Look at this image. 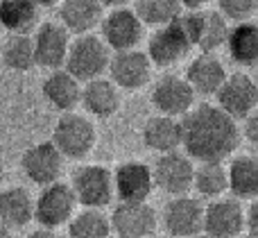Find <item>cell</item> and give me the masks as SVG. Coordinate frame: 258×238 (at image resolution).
Wrapping results in <instances>:
<instances>
[{
    "label": "cell",
    "instance_id": "cell-1",
    "mask_svg": "<svg viewBox=\"0 0 258 238\" xmlns=\"http://www.w3.org/2000/svg\"><path fill=\"white\" fill-rule=\"evenodd\" d=\"M179 123L183 150L200 163H222L240 145V127L218 104H197Z\"/></svg>",
    "mask_w": 258,
    "mask_h": 238
},
{
    "label": "cell",
    "instance_id": "cell-2",
    "mask_svg": "<svg viewBox=\"0 0 258 238\" xmlns=\"http://www.w3.org/2000/svg\"><path fill=\"white\" fill-rule=\"evenodd\" d=\"M95 141H98V132L95 125L82 113H63L57 121L52 130V141L50 143L59 150L63 159H73V161H80V159L89 157L95 148Z\"/></svg>",
    "mask_w": 258,
    "mask_h": 238
},
{
    "label": "cell",
    "instance_id": "cell-3",
    "mask_svg": "<svg viewBox=\"0 0 258 238\" xmlns=\"http://www.w3.org/2000/svg\"><path fill=\"white\" fill-rule=\"evenodd\" d=\"M111 52L104 45V41L95 34H82L75 41H71L63 71H68L77 82H91L102 77V73L109 68Z\"/></svg>",
    "mask_w": 258,
    "mask_h": 238
},
{
    "label": "cell",
    "instance_id": "cell-4",
    "mask_svg": "<svg viewBox=\"0 0 258 238\" xmlns=\"http://www.w3.org/2000/svg\"><path fill=\"white\" fill-rule=\"evenodd\" d=\"M71 189L75 193L77 204L84 209H100L109 207L113 200V172L100 163H86L73 172Z\"/></svg>",
    "mask_w": 258,
    "mask_h": 238
},
{
    "label": "cell",
    "instance_id": "cell-5",
    "mask_svg": "<svg viewBox=\"0 0 258 238\" xmlns=\"http://www.w3.org/2000/svg\"><path fill=\"white\" fill-rule=\"evenodd\" d=\"M77 213V200L71 184L54 182L43 186L39 198L34 200V220L45 229H59L68 225Z\"/></svg>",
    "mask_w": 258,
    "mask_h": 238
},
{
    "label": "cell",
    "instance_id": "cell-6",
    "mask_svg": "<svg viewBox=\"0 0 258 238\" xmlns=\"http://www.w3.org/2000/svg\"><path fill=\"white\" fill-rule=\"evenodd\" d=\"M192 175H195V166L192 159L183 152H168L161 154L156 163L152 166V180L154 186L161 189L163 193L172 195H186L192 189Z\"/></svg>",
    "mask_w": 258,
    "mask_h": 238
},
{
    "label": "cell",
    "instance_id": "cell-7",
    "mask_svg": "<svg viewBox=\"0 0 258 238\" xmlns=\"http://www.w3.org/2000/svg\"><path fill=\"white\" fill-rule=\"evenodd\" d=\"M209 238H238L245 234V209L236 198H218L204 207V225Z\"/></svg>",
    "mask_w": 258,
    "mask_h": 238
},
{
    "label": "cell",
    "instance_id": "cell-8",
    "mask_svg": "<svg viewBox=\"0 0 258 238\" xmlns=\"http://www.w3.org/2000/svg\"><path fill=\"white\" fill-rule=\"evenodd\" d=\"M102 41L107 48L122 52V50H134L145 36V25L141 18L134 14V9L120 7L111 9L107 16H102Z\"/></svg>",
    "mask_w": 258,
    "mask_h": 238
},
{
    "label": "cell",
    "instance_id": "cell-9",
    "mask_svg": "<svg viewBox=\"0 0 258 238\" xmlns=\"http://www.w3.org/2000/svg\"><path fill=\"white\" fill-rule=\"evenodd\" d=\"M204 204L190 195H177L163 207V227L170 238H190L202 234Z\"/></svg>",
    "mask_w": 258,
    "mask_h": 238
},
{
    "label": "cell",
    "instance_id": "cell-10",
    "mask_svg": "<svg viewBox=\"0 0 258 238\" xmlns=\"http://www.w3.org/2000/svg\"><path fill=\"white\" fill-rule=\"evenodd\" d=\"M152 104L161 116L183 118L195 107V91L186 82V77L163 75L152 89Z\"/></svg>",
    "mask_w": 258,
    "mask_h": 238
},
{
    "label": "cell",
    "instance_id": "cell-11",
    "mask_svg": "<svg viewBox=\"0 0 258 238\" xmlns=\"http://www.w3.org/2000/svg\"><path fill=\"white\" fill-rule=\"evenodd\" d=\"M218 107L233 121H245L254 109H258V95L256 84L247 73H233L227 75L224 84L220 86L218 93Z\"/></svg>",
    "mask_w": 258,
    "mask_h": 238
},
{
    "label": "cell",
    "instance_id": "cell-12",
    "mask_svg": "<svg viewBox=\"0 0 258 238\" xmlns=\"http://www.w3.org/2000/svg\"><path fill=\"white\" fill-rule=\"evenodd\" d=\"M21 170L32 184L43 189V186L59 182V175L63 170V157L50 141H43L23 152Z\"/></svg>",
    "mask_w": 258,
    "mask_h": 238
},
{
    "label": "cell",
    "instance_id": "cell-13",
    "mask_svg": "<svg viewBox=\"0 0 258 238\" xmlns=\"http://www.w3.org/2000/svg\"><path fill=\"white\" fill-rule=\"evenodd\" d=\"M109 222L116 238H150L159 225L156 211L147 202H120Z\"/></svg>",
    "mask_w": 258,
    "mask_h": 238
},
{
    "label": "cell",
    "instance_id": "cell-14",
    "mask_svg": "<svg viewBox=\"0 0 258 238\" xmlns=\"http://www.w3.org/2000/svg\"><path fill=\"white\" fill-rule=\"evenodd\" d=\"M192 48L190 39L186 36V32L181 30L179 21L174 18L172 23L154 30V34L147 41V59L150 64L156 66H174L177 62H181L188 54V50Z\"/></svg>",
    "mask_w": 258,
    "mask_h": 238
},
{
    "label": "cell",
    "instance_id": "cell-15",
    "mask_svg": "<svg viewBox=\"0 0 258 238\" xmlns=\"http://www.w3.org/2000/svg\"><path fill=\"white\" fill-rule=\"evenodd\" d=\"M32 45H34L36 66L57 71L66 62L68 48H71V36L57 23H43V25L36 27L34 36H32Z\"/></svg>",
    "mask_w": 258,
    "mask_h": 238
},
{
    "label": "cell",
    "instance_id": "cell-16",
    "mask_svg": "<svg viewBox=\"0 0 258 238\" xmlns=\"http://www.w3.org/2000/svg\"><path fill=\"white\" fill-rule=\"evenodd\" d=\"M107 71L118 89L134 91L150 82L152 64L145 52L134 48V50H122V52H113L111 59H109Z\"/></svg>",
    "mask_w": 258,
    "mask_h": 238
},
{
    "label": "cell",
    "instance_id": "cell-17",
    "mask_svg": "<svg viewBox=\"0 0 258 238\" xmlns=\"http://www.w3.org/2000/svg\"><path fill=\"white\" fill-rule=\"evenodd\" d=\"M154 191L152 168L143 161L120 163L113 172V193L120 202H147Z\"/></svg>",
    "mask_w": 258,
    "mask_h": 238
},
{
    "label": "cell",
    "instance_id": "cell-18",
    "mask_svg": "<svg viewBox=\"0 0 258 238\" xmlns=\"http://www.w3.org/2000/svg\"><path fill=\"white\" fill-rule=\"evenodd\" d=\"M224 80H227L224 64L211 52L197 54L186 68V82L200 95H215Z\"/></svg>",
    "mask_w": 258,
    "mask_h": 238
},
{
    "label": "cell",
    "instance_id": "cell-19",
    "mask_svg": "<svg viewBox=\"0 0 258 238\" xmlns=\"http://www.w3.org/2000/svg\"><path fill=\"white\" fill-rule=\"evenodd\" d=\"M120 89L113 84L111 80H104V77H98V80H91L82 86V102L84 109L95 118H107L116 116L118 109H120Z\"/></svg>",
    "mask_w": 258,
    "mask_h": 238
},
{
    "label": "cell",
    "instance_id": "cell-20",
    "mask_svg": "<svg viewBox=\"0 0 258 238\" xmlns=\"http://www.w3.org/2000/svg\"><path fill=\"white\" fill-rule=\"evenodd\" d=\"M43 98L61 113H71L77 104L82 102V82H77L68 71H52L43 80Z\"/></svg>",
    "mask_w": 258,
    "mask_h": 238
},
{
    "label": "cell",
    "instance_id": "cell-21",
    "mask_svg": "<svg viewBox=\"0 0 258 238\" xmlns=\"http://www.w3.org/2000/svg\"><path fill=\"white\" fill-rule=\"evenodd\" d=\"M59 18L66 32H75L77 36L89 34L95 25L102 23V3L100 0H61Z\"/></svg>",
    "mask_w": 258,
    "mask_h": 238
},
{
    "label": "cell",
    "instance_id": "cell-22",
    "mask_svg": "<svg viewBox=\"0 0 258 238\" xmlns=\"http://www.w3.org/2000/svg\"><path fill=\"white\" fill-rule=\"evenodd\" d=\"M34 220V198L23 186H9L0 191V225L7 229H21Z\"/></svg>",
    "mask_w": 258,
    "mask_h": 238
},
{
    "label": "cell",
    "instance_id": "cell-23",
    "mask_svg": "<svg viewBox=\"0 0 258 238\" xmlns=\"http://www.w3.org/2000/svg\"><path fill=\"white\" fill-rule=\"evenodd\" d=\"M143 143L159 154L177 152L181 145V123L170 116H152L143 127Z\"/></svg>",
    "mask_w": 258,
    "mask_h": 238
},
{
    "label": "cell",
    "instance_id": "cell-24",
    "mask_svg": "<svg viewBox=\"0 0 258 238\" xmlns=\"http://www.w3.org/2000/svg\"><path fill=\"white\" fill-rule=\"evenodd\" d=\"M229 191L236 200H258V159L256 157H233L227 168Z\"/></svg>",
    "mask_w": 258,
    "mask_h": 238
},
{
    "label": "cell",
    "instance_id": "cell-25",
    "mask_svg": "<svg viewBox=\"0 0 258 238\" xmlns=\"http://www.w3.org/2000/svg\"><path fill=\"white\" fill-rule=\"evenodd\" d=\"M227 48L236 64L247 68L258 66V23H236V27L229 30Z\"/></svg>",
    "mask_w": 258,
    "mask_h": 238
},
{
    "label": "cell",
    "instance_id": "cell-26",
    "mask_svg": "<svg viewBox=\"0 0 258 238\" xmlns=\"http://www.w3.org/2000/svg\"><path fill=\"white\" fill-rule=\"evenodd\" d=\"M39 23L34 0H0V25L9 34H30Z\"/></svg>",
    "mask_w": 258,
    "mask_h": 238
},
{
    "label": "cell",
    "instance_id": "cell-27",
    "mask_svg": "<svg viewBox=\"0 0 258 238\" xmlns=\"http://www.w3.org/2000/svg\"><path fill=\"white\" fill-rule=\"evenodd\" d=\"M229 21L220 12L213 9H202L197 12V43L195 48H200L202 52L213 54L218 48L227 45L229 36Z\"/></svg>",
    "mask_w": 258,
    "mask_h": 238
},
{
    "label": "cell",
    "instance_id": "cell-28",
    "mask_svg": "<svg viewBox=\"0 0 258 238\" xmlns=\"http://www.w3.org/2000/svg\"><path fill=\"white\" fill-rule=\"evenodd\" d=\"M192 189L204 200H218L229 191L224 163H200L192 175Z\"/></svg>",
    "mask_w": 258,
    "mask_h": 238
},
{
    "label": "cell",
    "instance_id": "cell-29",
    "mask_svg": "<svg viewBox=\"0 0 258 238\" xmlns=\"http://www.w3.org/2000/svg\"><path fill=\"white\" fill-rule=\"evenodd\" d=\"M111 222L100 209L77 211L68 222V238H109Z\"/></svg>",
    "mask_w": 258,
    "mask_h": 238
},
{
    "label": "cell",
    "instance_id": "cell-30",
    "mask_svg": "<svg viewBox=\"0 0 258 238\" xmlns=\"http://www.w3.org/2000/svg\"><path fill=\"white\" fill-rule=\"evenodd\" d=\"M134 14L143 25L163 27L181 14L179 0H134Z\"/></svg>",
    "mask_w": 258,
    "mask_h": 238
},
{
    "label": "cell",
    "instance_id": "cell-31",
    "mask_svg": "<svg viewBox=\"0 0 258 238\" xmlns=\"http://www.w3.org/2000/svg\"><path fill=\"white\" fill-rule=\"evenodd\" d=\"M3 62L7 68L18 73L30 71L34 64V45L30 34H9L3 45Z\"/></svg>",
    "mask_w": 258,
    "mask_h": 238
},
{
    "label": "cell",
    "instance_id": "cell-32",
    "mask_svg": "<svg viewBox=\"0 0 258 238\" xmlns=\"http://www.w3.org/2000/svg\"><path fill=\"white\" fill-rule=\"evenodd\" d=\"M220 14L227 21L233 23H245L258 12V0H218Z\"/></svg>",
    "mask_w": 258,
    "mask_h": 238
},
{
    "label": "cell",
    "instance_id": "cell-33",
    "mask_svg": "<svg viewBox=\"0 0 258 238\" xmlns=\"http://www.w3.org/2000/svg\"><path fill=\"white\" fill-rule=\"evenodd\" d=\"M245 231L249 238H258V200H254L245 211Z\"/></svg>",
    "mask_w": 258,
    "mask_h": 238
},
{
    "label": "cell",
    "instance_id": "cell-34",
    "mask_svg": "<svg viewBox=\"0 0 258 238\" xmlns=\"http://www.w3.org/2000/svg\"><path fill=\"white\" fill-rule=\"evenodd\" d=\"M242 134H245V139L249 141V143L258 145V109L249 113V116L245 118V127H242Z\"/></svg>",
    "mask_w": 258,
    "mask_h": 238
},
{
    "label": "cell",
    "instance_id": "cell-35",
    "mask_svg": "<svg viewBox=\"0 0 258 238\" xmlns=\"http://www.w3.org/2000/svg\"><path fill=\"white\" fill-rule=\"evenodd\" d=\"M179 3H181V9H186V12H202L213 0H179Z\"/></svg>",
    "mask_w": 258,
    "mask_h": 238
},
{
    "label": "cell",
    "instance_id": "cell-36",
    "mask_svg": "<svg viewBox=\"0 0 258 238\" xmlns=\"http://www.w3.org/2000/svg\"><path fill=\"white\" fill-rule=\"evenodd\" d=\"M25 238H66L63 234H59L57 229H45V227H41V229H34L30 231Z\"/></svg>",
    "mask_w": 258,
    "mask_h": 238
},
{
    "label": "cell",
    "instance_id": "cell-37",
    "mask_svg": "<svg viewBox=\"0 0 258 238\" xmlns=\"http://www.w3.org/2000/svg\"><path fill=\"white\" fill-rule=\"evenodd\" d=\"M102 3V7H111V9H120L125 7V5L129 3V0H100Z\"/></svg>",
    "mask_w": 258,
    "mask_h": 238
},
{
    "label": "cell",
    "instance_id": "cell-38",
    "mask_svg": "<svg viewBox=\"0 0 258 238\" xmlns=\"http://www.w3.org/2000/svg\"><path fill=\"white\" fill-rule=\"evenodd\" d=\"M36 7H57L61 0H34Z\"/></svg>",
    "mask_w": 258,
    "mask_h": 238
},
{
    "label": "cell",
    "instance_id": "cell-39",
    "mask_svg": "<svg viewBox=\"0 0 258 238\" xmlns=\"http://www.w3.org/2000/svg\"><path fill=\"white\" fill-rule=\"evenodd\" d=\"M0 238H14L12 229H7V227H5V225H0Z\"/></svg>",
    "mask_w": 258,
    "mask_h": 238
},
{
    "label": "cell",
    "instance_id": "cell-40",
    "mask_svg": "<svg viewBox=\"0 0 258 238\" xmlns=\"http://www.w3.org/2000/svg\"><path fill=\"white\" fill-rule=\"evenodd\" d=\"M190 238H209L206 234H197V236H190Z\"/></svg>",
    "mask_w": 258,
    "mask_h": 238
},
{
    "label": "cell",
    "instance_id": "cell-41",
    "mask_svg": "<svg viewBox=\"0 0 258 238\" xmlns=\"http://www.w3.org/2000/svg\"><path fill=\"white\" fill-rule=\"evenodd\" d=\"M150 238H170V236H156V234H152Z\"/></svg>",
    "mask_w": 258,
    "mask_h": 238
},
{
    "label": "cell",
    "instance_id": "cell-42",
    "mask_svg": "<svg viewBox=\"0 0 258 238\" xmlns=\"http://www.w3.org/2000/svg\"><path fill=\"white\" fill-rule=\"evenodd\" d=\"M254 84H256V95H258V77H256V80H254Z\"/></svg>",
    "mask_w": 258,
    "mask_h": 238
},
{
    "label": "cell",
    "instance_id": "cell-43",
    "mask_svg": "<svg viewBox=\"0 0 258 238\" xmlns=\"http://www.w3.org/2000/svg\"><path fill=\"white\" fill-rule=\"evenodd\" d=\"M238 238H249V236H245V234H242V236H238Z\"/></svg>",
    "mask_w": 258,
    "mask_h": 238
},
{
    "label": "cell",
    "instance_id": "cell-44",
    "mask_svg": "<svg viewBox=\"0 0 258 238\" xmlns=\"http://www.w3.org/2000/svg\"><path fill=\"white\" fill-rule=\"evenodd\" d=\"M109 238H116V236H109Z\"/></svg>",
    "mask_w": 258,
    "mask_h": 238
},
{
    "label": "cell",
    "instance_id": "cell-45",
    "mask_svg": "<svg viewBox=\"0 0 258 238\" xmlns=\"http://www.w3.org/2000/svg\"><path fill=\"white\" fill-rule=\"evenodd\" d=\"M256 16H258V12H256Z\"/></svg>",
    "mask_w": 258,
    "mask_h": 238
}]
</instances>
